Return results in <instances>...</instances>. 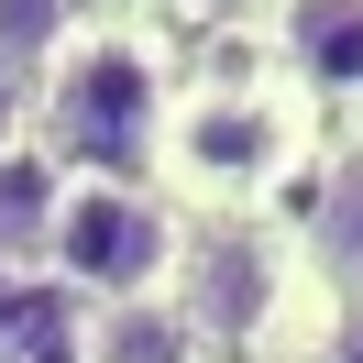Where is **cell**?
<instances>
[{
    "instance_id": "cell-1",
    "label": "cell",
    "mask_w": 363,
    "mask_h": 363,
    "mask_svg": "<svg viewBox=\"0 0 363 363\" xmlns=\"http://www.w3.org/2000/svg\"><path fill=\"white\" fill-rule=\"evenodd\" d=\"M165 111H177V77L133 23H77L33 77V143L55 155V177H155Z\"/></svg>"
},
{
    "instance_id": "cell-2",
    "label": "cell",
    "mask_w": 363,
    "mask_h": 363,
    "mask_svg": "<svg viewBox=\"0 0 363 363\" xmlns=\"http://www.w3.org/2000/svg\"><path fill=\"white\" fill-rule=\"evenodd\" d=\"M308 155V99L275 89V77H199L177 89L165 111V143H155V199L165 209H209V220H242L264 209L275 187L297 177Z\"/></svg>"
},
{
    "instance_id": "cell-3",
    "label": "cell",
    "mask_w": 363,
    "mask_h": 363,
    "mask_svg": "<svg viewBox=\"0 0 363 363\" xmlns=\"http://www.w3.org/2000/svg\"><path fill=\"white\" fill-rule=\"evenodd\" d=\"M177 242L187 220L155 199V177H67L45 220V275L77 308H133L177 286Z\"/></svg>"
},
{
    "instance_id": "cell-4",
    "label": "cell",
    "mask_w": 363,
    "mask_h": 363,
    "mask_svg": "<svg viewBox=\"0 0 363 363\" xmlns=\"http://www.w3.org/2000/svg\"><path fill=\"white\" fill-rule=\"evenodd\" d=\"M297 275H308V253H297L264 209H242V220H187L165 308H177L209 352H220V341L253 352V341H275V308L297 297Z\"/></svg>"
},
{
    "instance_id": "cell-5",
    "label": "cell",
    "mask_w": 363,
    "mask_h": 363,
    "mask_svg": "<svg viewBox=\"0 0 363 363\" xmlns=\"http://www.w3.org/2000/svg\"><path fill=\"white\" fill-rule=\"evenodd\" d=\"M264 33L297 99H363V0H275Z\"/></svg>"
},
{
    "instance_id": "cell-6",
    "label": "cell",
    "mask_w": 363,
    "mask_h": 363,
    "mask_svg": "<svg viewBox=\"0 0 363 363\" xmlns=\"http://www.w3.org/2000/svg\"><path fill=\"white\" fill-rule=\"evenodd\" d=\"M308 275L330 297H363V133L330 155V177H319V220H308Z\"/></svg>"
},
{
    "instance_id": "cell-7",
    "label": "cell",
    "mask_w": 363,
    "mask_h": 363,
    "mask_svg": "<svg viewBox=\"0 0 363 363\" xmlns=\"http://www.w3.org/2000/svg\"><path fill=\"white\" fill-rule=\"evenodd\" d=\"M77 363H209V341L165 297H133V308H77Z\"/></svg>"
},
{
    "instance_id": "cell-8",
    "label": "cell",
    "mask_w": 363,
    "mask_h": 363,
    "mask_svg": "<svg viewBox=\"0 0 363 363\" xmlns=\"http://www.w3.org/2000/svg\"><path fill=\"white\" fill-rule=\"evenodd\" d=\"M55 155L23 143V155H0V275H45V220H55Z\"/></svg>"
},
{
    "instance_id": "cell-9",
    "label": "cell",
    "mask_w": 363,
    "mask_h": 363,
    "mask_svg": "<svg viewBox=\"0 0 363 363\" xmlns=\"http://www.w3.org/2000/svg\"><path fill=\"white\" fill-rule=\"evenodd\" d=\"M77 23H89V0H0V55H11L23 77H45Z\"/></svg>"
},
{
    "instance_id": "cell-10",
    "label": "cell",
    "mask_w": 363,
    "mask_h": 363,
    "mask_svg": "<svg viewBox=\"0 0 363 363\" xmlns=\"http://www.w3.org/2000/svg\"><path fill=\"white\" fill-rule=\"evenodd\" d=\"M55 308V275H0V352H23Z\"/></svg>"
},
{
    "instance_id": "cell-11",
    "label": "cell",
    "mask_w": 363,
    "mask_h": 363,
    "mask_svg": "<svg viewBox=\"0 0 363 363\" xmlns=\"http://www.w3.org/2000/svg\"><path fill=\"white\" fill-rule=\"evenodd\" d=\"M23 143H33V77L0 55V155H23Z\"/></svg>"
},
{
    "instance_id": "cell-12",
    "label": "cell",
    "mask_w": 363,
    "mask_h": 363,
    "mask_svg": "<svg viewBox=\"0 0 363 363\" xmlns=\"http://www.w3.org/2000/svg\"><path fill=\"white\" fill-rule=\"evenodd\" d=\"M209 23H275V0H199Z\"/></svg>"
}]
</instances>
